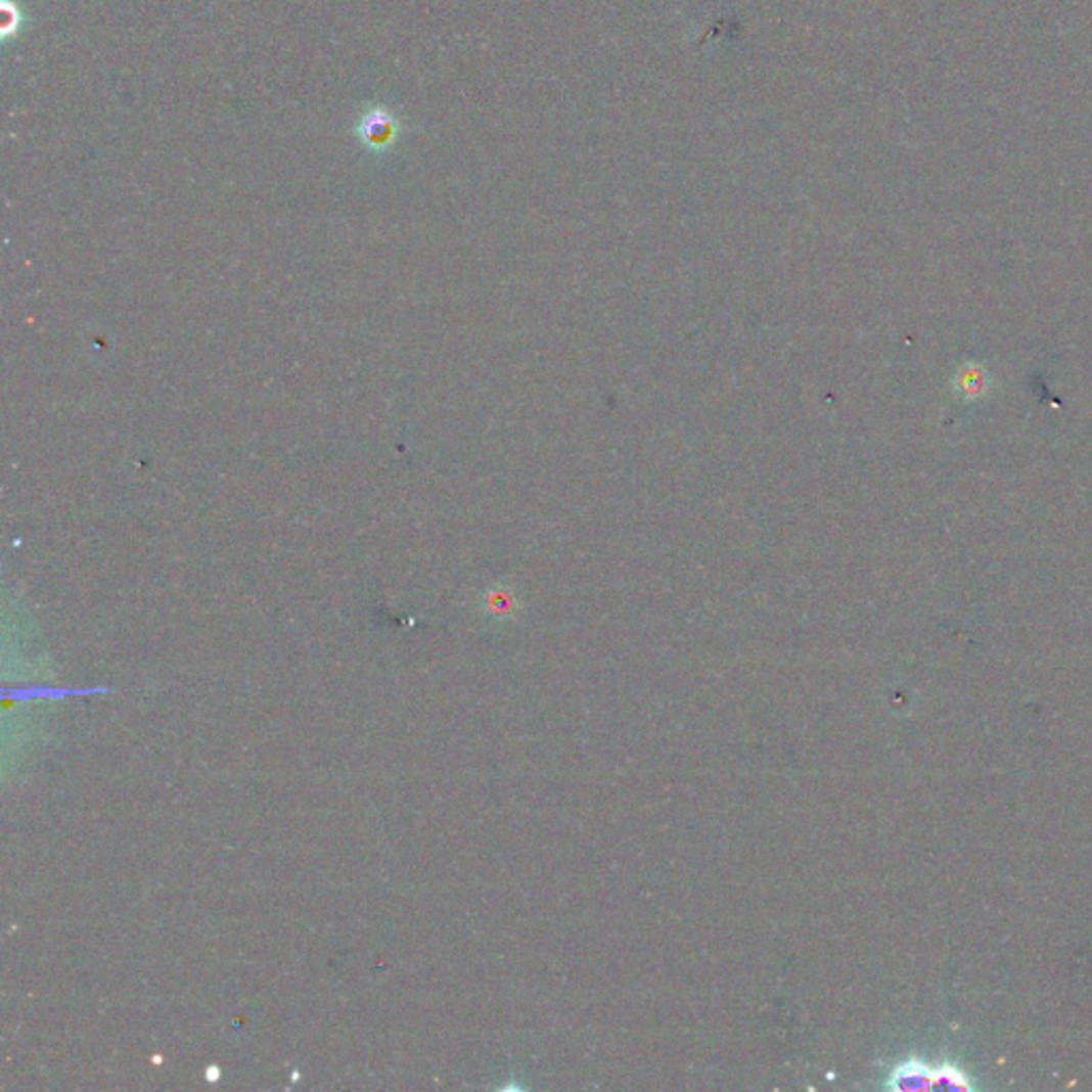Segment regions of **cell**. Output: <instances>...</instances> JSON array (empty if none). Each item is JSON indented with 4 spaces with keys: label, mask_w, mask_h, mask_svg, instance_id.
<instances>
[{
    "label": "cell",
    "mask_w": 1092,
    "mask_h": 1092,
    "mask_svg": "<svg viewBox=\"0 0 1092 1092\" xmlns=\"http://www.w3.org/2000/svg\"><path fill=\"white\" fill-rule=\"evenodd\" d=\"M969 1088L971 1084L966 1078L952 1070V1066H943V1070H928V1066L920 1060H907L899 1064L890 1076V1088L895 1090H920V1088Z\"/></svg>",
    "instance_id": "1"
},
{
    "label": "cell",
    "mask_w": 1092,
    "mask_h": 1092,
    "mask_svg": "<svg viewBox=\"0 0 1092 1092\" xmlns=\"http://www.w3.org/2000/svg\"><path fill=\"white\" fill-rule=\"evenodd\" d=\"M954 389L966 402L977 400V397H982L988 391V376H986L984 367L975 363L964 365L954 380Z\"/></svg>",
    "instance_id": "2"
}]
</instances>
